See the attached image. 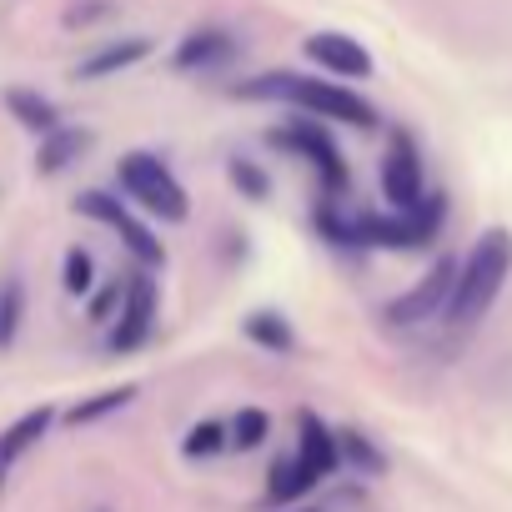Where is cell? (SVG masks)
Masks as SVG:
<instances>
[{
  "mask_svg": "<svg viewBox=\"0 0 512 512\" xmlns=\"http://www.w3.org/2000/svg\"><path fill=\"white\" fill-rule=\"evenodd\" d=\"M241 96H251V101H292V106H302L307 116H327V121L362 126V131L377 126V111H372L357 91H347V86H337V81L297 76V71H267V76L246 81Z\"/></svg>",
  "mask_w": 512,
  "mask_h": 512,
  "instance_id": "obj_1",
  "label": "cell"
},
{
  "mask_svg": "<svg viewBox=\"0 0 512 512\" xmlns=\"http://www.w3.org/2000/svg\"><path fill=\"white\" fill-rule=\"evenodd\" d=\"M507 277H512V231L507 226H492V231L477 236V246L467 251V262L457 267V287H452L447 317L452 322H477L497 302V292L507 287Z\"/></svg>",
  "mask_w": 512,
  "mask_h": 512,
  "instance_id": "obj_2",
  "label": "cell"
},
{
  "mask_svg": "<svg viewBox=\"0 0 512 512\" xmlns=\"http://www.w3.org/2000/svg\"><path fill=\"white\" fill-rule=\"evenodd\" d=\"M121 186H126V196L141 201L151 216H161V221H186V191H181V181L171 176V166H166L161 156H151V151L121 156Z\"/></svg>",
  "mask_w": 512,
  "mask_h": 512,
  "instance_id": "obj_3",
  "label": "cell"
},
{
  "mask_svg": "<svg viewBox=\"0 0 512 512\" xmlns=\"http://www.w3.org/2000/svg\"><path fill=\"white\" fill-rule=\"evenodd\" d=\"M272 146L282 151H297L302 161H312L322 171V186H327V201H337V191L347 186V161L337 151V141L317 126V121H292V126H277L272 131Z\"/></svg>",
  "mask_w": 512,
  "mask_h": 512,
  "instance_id": "obj_4",
  "label": "cell"
},
{
  "mask_svg": "<svg viewBox=\"0 0 512 512\" xmlns=\"http://www.w3.org/2000/svg\"><path fill=\"white\" fill-rule=\"evenodd\" d=\"M457 267L462 262H452V256H442V262L407 292V297H397L392 307H387V317L392 322H402V327H412V322H432V317H442L447 307H452V287H457Z\"/></svg>",
  "mask_w": 512,
  "mask_h": 512,
  "instance_id": "obj_5",
  "label": "cell"
},
{
  "mask_svg": "<svg viewBox=\"0 0 512 512\" xmlns=\"http://www.w3.org/2000/svg\"><path fill=\"white\" fill-rule=\"evenodd\" d=\"M76 211L81 216H96V221H106L111 231H121V241L136 251V262L141 267H156L161 262V241L121 206V196H111V191H86V196H76Z\"/></svg>",
  "mask_w": 512,
  "mask_h": 512,
  "instance_id": "obj_6",
  "label": "cell"
},
{
  "mask_svg": "<svg viewBox=\"0 0 512 512\" xmlns=\"http://www.w3.org/2000/svg\"><path fill=\"white\" fill-rule=\"evenodd\" d=\"M382 196L407 216L422 196H427V181H422V156H417V146H412V136H392V146H387V156H382Z\"/></svg>",
  "mask_w": 512,
  "mask_h": 512,
  "instance_id": "obj_7",
  "label": "cell"
},
{
  "mask_svg": "<svg viewBox=\"0 0 512 512\" xmlns=\"http://www.w3.org/2000/svg\"><path fill=\"white\" fill-rule=\"evenodd\" d=\"M156 322V277L151 272H131L126 277V297H121V322L111 332V352H136L151 337Z\"/></svg>",
  "mask_w": 512,
  "mask_h": 512,
  "instance_id": "obj_8",
  "label": "cell"
},
{
  "mask_svg": "<svg viewBox=\"0 0 512 512\" xmlns=\"http://www.w3.org/2000/svg\"><path fill=\"white\" fill-rule=\"evenodd\" d=\"M322 71H332V76H372V56H367V46L362 41H352V36H342V31H317V36H307V46H302Z\"/></svg>",
  "mask_w": 512,
  "mask_h": 512,
  "instance_id": "obj_9",
  "label": "cell"
},
{
  "mask_svg": "<svg viewBox=\"0 0 512 512\" xmlns=\"http://www.w3.org/2000/svg\"><path fill=\"white\" fill-rule=\"evenodd\" d=\"M231 56H236V41H231L221 26H201V31H191V36L176 46L171 61H176V71H191V76L201 71V76H206V71L231 66Z\"/></svg>",
  "mask_w": 512,
  "mask_h": 512,
  "instance_id": "obj_10",
  "label": "cell"
},
{
  "mask_svg": "<svg viewBox=\"0 0 512 512\" xmlns=\"http://www.w3.org/2000/svg\"><path fill=\"white\" fill-rule=\"evenodd\" d=\"M297 457H302V467L322 482V477H332L337 472V462H342V452H337V437L312 417V412H302V447H297Z\"/></svg>",
  "mask_w": 512,
  "mask_h": 512,
  "instance_id": "obj_11",
  "label": "cell"
},
{
  "mask_svg": "<svg viewBox=\"0 0 512 512\" xmlns=\"http://www.w3.org/2000/svg\"><path fill=\"white\" fill-rule=\"evenodd\" d=\"M51 422H56V412H51V407H36V412H26L21 422H11L6 432H0V467L16 462V457H26V452L51 432Z\"/></svg>",
  "mask_w": 512,
  "mask_h": 512,
  "instance_id": "obj_12",
  "label": "cell"
},
{
  "mask_svg": "<svg viewBox=\"0 0 512 512\" xmlns=\"http://www.w3.org/2000/svg\"><path fill=\"white\" fill-rule=\"evenodd\" d=\"M146 56H151V41H146V36H131V41H116V46L96 51L91 61H81V71H76V76H86V81H101V76L131 71V66H136V61H146Z\"/></svg>",
  "mask_w": 512,
  "mask_h": 512,
  "instance_id": "obj_13",
  "label": "cell"
},
{
  "mask_svg": "<svg viewBox=\"0 0 512 512\" xmlns=\"http://www.w3.org/2000/svg\"><path fill=\"white\" fill-rule=\"evenodd\" d=\"M6 111L26 126V131H36V136H51L56 126H61V116H56V106L46 101V96H36V91H26V86H11L6 91Z\"/></svg>",
  "mask_w": 512,
  "mask_h": 512,
  "instance_id": "obj_14",
  "label": "cell"
},
{
  "mask_svg": "<svg viewBox=\"0 0 512 512\" xmlns=\"http://www.w3.org/2000/svg\"><path fill=\"white\" fill-rule=\"evenodd\" d=\"M91 146V136L86 131H71V126H56L51 136H41V156H36V171L41 176H56V171H66L81 151Z\"/></svg>",
  "mask_w": 512,
  "mask_h": 512,
  "instance_id": "obj_15",
  "label": "cell"
},
{
  "mask_svg": "<svg viewBox=\"0 0 512 512\" xmlns=\"http://www.w3.org/2000/svg\"><path fill=\"white\" fill-rule=\"evenodd\" d=\"M442 216H447V196H442V191H427V196L407 211V236H412V246H432Z\"/></svg>",
  "mask_w": 512,
  "mask_h": 512,
  "instance_id": "obj_16",
  "label": "cell"
},
{
  "mask_svg": "<svg viewBox=\"0 0 512 512\" xmlns=\"http://www.w3.org/2000/svg\"><path fill=\"white\" fill-rule=\"evenodd\" d=\"M317 487V477L302 467V457H287V462H277L272 467V502H292V497H302V492H312Z\"/></svg>",
  "mask_w": 512,
  "mask_h": 512,
  "instance_id": "obj_17",
  "label": "cell"
},
{
  "mask_svg": "<svg viewBox=\"0 0 512 512\" xmlns=\"http://www.w3.org/2000/svg\"><path fill=\"white\" fill-rule=\"evenodd\" d=\"M21 312H26V287H21L16 277H0V347L16 342Z\"/></svg>",
  "mask_w": 512,
  "mask_h": 512,
  "instance_id": "obj_18",
  "label": "cell"
},
{
  "mask_svg": "<svg viewBox=\"0 0 512 512\" xmlns=\"http://www.w3.org/2000/svg\"><path fill=\"white\" fill-rule=\"evenodd\" d=\"M246 332H251V342H262L267 352H292V327L277 312H251Z\"/></svg>",
  "mask_w": 512,
  "mask_h": 512,
  "instance_id": "obj_19",
  "label": "cell"
},
{
  "mask_svg": "<svg viewBox=\"0 0 512 512\" xmlns=\"http://www.w3.org/2000/svg\"><path fill=\"white\" fill-rule=\"evenodd\" d=\"M136 397V387H111V392H96L91 402H81V407H71L66 412V422L71 427H81V422H96V417H106V412H116V407H126Z\"/></svg>",
  "mask_w": 512,
  "mask_h": 512,
  "instance_id": "obj_20",
  "label": "cell"
},
{
  "mask_svg": "<svg viewBox=\"0 0 512 512\" xmlns=\"http://www.w3.org/2000/svg\"><path fill=\"white\" fill-rule=\"evenodd\" d=\"M267 442V412L262 407H246L236 422H231V437H226V447H236V452H251V447H262Z\"/></svg>",
  "mask_w": 512,
  "mask_h": 512,
  "instance_id": "obj_21",
  "label": "cell"
},
{
  "mask_svg": "<svg viewBox=\"0 0 512 512\" xmlns=\"http://www.w3.org/2000/svg\"><path fill=\"white\" fill-rule=\"evenodd\" d=\"M61 282H66L71 297H86V292L96 287V267H91V251H86V246H71V251H66V277H61Z\"/></svg>",
  "mask_w": 512,
  "mask_h": 512,
  "instance_id": "obj_22",
  "label": "cell"
},
{
  "mask_svg": "<svg viewBox=\"0 0 512 512\" xmlns=\"http://www.w3.org/2000/svg\"><path fill=\"white\" fill-rule=\"evenodd\" d=\"M337 452H342V457H352L362 472H382V467H387V462H382V452H377L362 432H342V437H337Z\"/></svg>",
  "mask_w": 512,
  "mask_h": 512,
  "instance_id": "obj_23",
  "label": "cell"
},
{
  "mask_svg": "<svg viewBox=\"0 0 512 512\" xmlns=\"http://www.w3.org/2000/svg\"><path fill=\"white\" fill-rule=\"evenodd\" d=\"M226 447V427L221 422H201V427H191V437H186V457H211V452H221Z\"/></svg>",
  "mask_w": 512,
  "mask_h": 512,
  "instance_id": "obj_24",
  "label": "cell"
},
{
  "mask_svg": "<svg viewBox=\"0 0 512 512\" xmlns=\"http://www.w3.org/2000/svg\"><path fill=\"white\" fill-rule=\"evenodd\" d=\"M231 176H236V186H246V196H267V176L251 161H231Z\"/></svg>",
  "mask_w": 512,
  "mask_h": 512,
  "instance_id": "obj_25",
  "label": "cell"
},
{
  "mask_svg": "<svg viewBox=\"0 0 512 512\" xmlns=\"http://www.w3.org/2000/svg\"><path fill=\"white\" fill-rule=\"evenodd\" d=\"M121 297H126V287H121V277H116V282H111V287L96 297V307H91V322H111V312H116V302H121Z\"/></svg>",
  "mask_w": 512,
  "mask_h": 512,
  "instance_id": "obj_26",
  "label": "cell"
},
{
  "mask_svg": "<svg viewBox=\"0 0 512 512\" xmlns=\"http://www.w3.org/2000/svg\"><path fill=\"white\" fill-rule=\"evenodd\" d=\"M0 482H6V467H0Z\"/></svg>",
  "mask_w": 512,
  "mask_h": 512,
  "instance_id": "obj_27",
  "label": "cell"
},
{
  "mask_svg": "<svg viewBox=\"0 0 512 512\" xmlns=\"http://www.w3.org/2000/svg\"><path fill=\"white\" fill-rule=\"evenodd\" d=\"M101 512H106V507H101Z\"/></svg>",
  "mask_w": 512,
  "mask_h": 512,
  "instance_id": "obj_28",
  "label": "cell"
},
{
  "mask_svg": "<svg viewBox=\"0 0 512 512\" xmlns=\"http://www.w3.org/2000/svg\"><path fill=\"white\" fill-rule=\"evenodd\" d=\"M302 512H307V507H302Z\"/></svg>",
  "mask_w": 512,
  "mask_h": 512,
  "instance_id": "obj_29",
  "label": "cell"
}]
</instances>
